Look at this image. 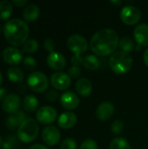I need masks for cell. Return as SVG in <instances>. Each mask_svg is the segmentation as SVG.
<instances>
[{"label": "cell", "mask_w": 148, "mask_h": 149, "mask_svg": "<svg viewBox=\"0 0 148 149\" xmlns=\"http://www.w3.org/2000/svg\"><path fill=\"white\" fill-rule=\"evenodd\" d=\"M118 33L113 29H101L91 38L90 46L97 56L106 57L113 55L119 45Z\"/></svg>", "instance_id": "obj_1"}, {"label": "cell", "mask_w": 148, "mask_h": 149, "mask_svg": "<svg viewBox=\"0 0 148 149\" xmlns=\"http://www.w3.org/2000/svg\"><path fill=\"white\" fill-rule=\"evenodd\" d=\"M3 33L7 42L14 46L23 45L29 35L27 24L20 18H12L3 26Z\"/></svg>", "instance_id": "obj_2"}, {"label": "cell", "mask_w": 148, "mask_h": 149, "mask_svg": "<svg viewBox=\"0 0 148 149\" xmlns=\"http://www.w3.org/2000/svg\"><path fill=\"white\" fill-rule=\"evenodd\" d=\"M133 64L132 56L125 52L117 51L115 52L109 59V65L113 72L118 74H125L128 72Z\"/></svg>", "instance_id": "obj_3"}, {"label": "cell", "mask_w": 148, "mask_h": 149, "mask_svg": "<svg viewBox=\"0 0 148 149\" xmlns=\"http://www.w3.org/2000/svg\"><path fill=\"white\" fill-rule=\"evenodd\" d=\"M38 131L39 127L37 121L31 118H28L18 127L17 136L20 141L30 143L37 138Z\"/></svg>", "instance_id": "obj_4"}, {"label": "cell", "mask_w": 148, "mask_h": 149, "mask_svg": "<svg viewBox=\"0 0 148 149\" xmlns=\"http://www.w3.org/2000/svg\"><path fill=\"white\" fill-rule=\"evenodd\" d=\"M29 88L35 93H43L49 86V79L46 75L41 72H33L27 78Z\"/></svg>", "instance_id": "obj_5"}, {"label": "cell", "mask_w": 148, "mask_h": 149, "mask_svg": "<svg viewBox=\"0 0 148 149\" xmlns=\"http://www.w3.org/2000/svg\"><path fill=\"white\" fill-rule=\"evenodd\" d=\"M67 46L71 52L75 55L81 56L82 53L85 52L88 49L87 40L79 34H73L67 39Z\"/></svg>", "instance_id": "obj_6"}, {"label": "cell", "mask_w": 148, "mask_h": 149, "mask_svg": "<svg viewBox=\"0 0 148 149\" xmlns=\"http://www.w3.org/2000/svg\"><path fill=\"white\" fill-rule=\"evenodd\" d=\"M140 10L133 5H126L123 7L120 11L121 21L127 25H133L137 24L140 21Z\"/></svg>", "instance_id": "obj_7"}, {"label": "cell", "mask_w": 148, "mask_h": 149, "mask_svg": "<svg viewBox=\"0 0 148 149\" xmlns=\"http://www.w3.org/2000/svg\"><path fill=\"white\" fill-rule=\"evenodd\" d=\"M71 77L63 72H57L51 76V86L59 91L66 90L71 86Z\"/></svg>", "instance_id": "obj_8"}, {"label": "cell", "mask_w": 148, "mask_h": 149, "mask_svg": "<svg viewBox=\"0 0 148 149\" xmlns=\"http://www.w3.org/2000/svg\"><path fill=\"white\" fill-rule=\"evenodd\" d=\"M37 120L38 122L48 125L54 122L57 119V111L49 106H44L40 107L36 114Z\"/></svg>", "instance_id": "obj_9"}, {"label": "cell", "mask_w": 148, "mask_h": 149, "mask_svg": "<svg viewBox=\"0 0 148 149\" xmlns=\"http://www.w3.org/2000/svg\"><path fill=\"white\" fill-rule=\"evenodd\" d=\"M60 132L54 126H47L44 128L42 133V139L48 146H55L60 141Z\"/></svg>", "instance_id": "obj_10"}, {"label": "cell", "mask_w": 148, "mask_h": 149, "mask_svg": "<svg viewBox=\"0 0 148 149\" xmlns=\"http://www.w3.org/2000/svg\"><path fill=\"white\" fill-rule=\"evenodd\" d=\"M3 59L5 63L9 65H18L21 63L23 59L22 52L15 47H6L3 51Z\"/></svg>", "instance_id": "obj_11"}, {"label": "cell", "mask_w": 148, "mask_h": 149, "mask_svg": "<svg viewBox=\"0 0 148 149\" xmlns=\"http://www.w3.org/2000/svg\"><path fill=\"white\" fill-rule=\"evenodd\" d=\"M20 103H21V100H20L19 96L17 94L11 93V94L7 95V97L3 100L2 108L7 113L14 114L18 111L20 107Z\"/></svg>", "instance_id": "obj_12"}, {"label": "cell", "mask_w": 148, "mask_h": 149, "mask_svg": "<svg viewBox=\"0 0 148 149\" xmlns=\"http://www.w3.org/2000/svg\"><path fill=\"white\" fill-rule=\"evenodd\" d=\"M60 103L62 107L67 110H74L79 105V99L78 98L77 94L73 92L67 91L61 95Z\"/></svg>", "instance_id": "obj_13"}, {"label": "cell", "mask_w": 148, "mask_h": 149, "mask_svg": "<svg viewBox=\"0 0 148 149\" xmlns=\"http://www.w3.org/2000/svg\"><path fill=\"white\" fill-rule=\"evenodd\" d=\"M66 60L63 54L54 52L48 55L47 57V65L55 71H60L65 66Z\"/></svg>", "instance_id": "obj_14"}, {"label": "cell", "mask_w": 148, "mask_h": 149, "mask_svg": "<svg viewBox=\"0 0 148 149\" xmlns=\"http://www.w3.org/2000/svg\"><path fill=\"white\" fill-rule=\"evenodd\" d=\"M114 113V107L111 102H102L96 110V116L100 120H109Z\"/></svg>", "instance_id": "obj_15"}, {"label": "cell", "mask_w": 148, "mask_h": 149, "mask_svg": "<svg viewBox=\"0 0 148 149\" xmlns=\"http://www.w3.org/2000/svg\"><path fill=\"white\" fill-rule=\"evenodd\" d=\"M133 35L139 45L148 46V24H140L133 31Z\"/></svg>", "instance_id": "obj_16"}, {"label": "cell", "mask_w": 148, "mask_h": 149, "mask_svg": "<svg viewBox=\"0 0 148 149\" xmlns=\"http://www.w3.org/2000/svg\"><path fill=\"white\" fill-rule=\"evenodd\" d=\"M77 123V115L71 111L63 113L58 120V125L64 129H69L75 126Z\"/></svg>", "instance_id": "obj_17"}, {"label": "cell", "mask_w": 148, "mask_h": 149, "mask_svg": "<svg viewBox=\"0 0 148 149\" xmlns=\"http://www.w3.org/2000/svg\"><path fill=\"white\" fill-rule=\"evenodd\" d=\"M76 92L81 97H88L92 91V82L86 78H79L75 85Z\"/></svg>", "instance_id": "obj_18"}, {"label": "cell", "mask_w": 148, "mask_h": 149, "mask_svg": "<svg viewBox=\"0 0 148 149\" xmlns=\"http://www.w3.org/2000/svg\"><path fill=\"white\" fill-rule=\"evenodd\" d=\"M25 120H26L25 113L23 111H17L16 113H14L11 116L7 118L5 124H6V127L8 129L13 131V130L18 128Z\"/></svg>", "instance_id": "obj_19"}, {"label": "cell", "mask_w": 148, "mask_h": 149, "mask_svg": "<svg viewBox=\"0 0 148 149\" xmlns=\"http://www.w3.org/2000/svg\"><path fill=\"white\" fill-rule=\"evenodd\" d=\"M39 14H40L39 7L34 3L28 4L23 11V17L27 22L36 21L38 18Z\"/></svg>", "instance_id": "obj_20"}, {"label": "cell", "mask_w": 148, "mask_h": 149, "mask_svg": "<svg viewBox=\"0 0 148 149\" xmlns=\"http://www.w3.org/2000/svg\"><path fill=\"white\" fill-rule=\"evenodd\" d=\"M38 107V100L34 95H27L23 100V107L28 113H33Z\"/></svg>", "instance_id": "obj_21"}, {"label": "cell", "mask_w": 148, "mask_h": 149, "mask_svg": "<svg viewBox=\"0 0 148 149\" xmlns=\"http://www.w3.org/2000/svg\"><path fill=\"white\" fill-rule=\"evenodd\" d=\"M7 77L11 82H14V83H21L24 79L23 71L17 67L9 68L7 71Z\"/></svg>", "instance_id": "obj_22"}, {"label": "cell", "mask_w": 148, "mask_h": 149, "mask_svg": "<svg viewBox=\"0 0 148 149\" xmlns=\"http://www.w3.org/2000/svg\"><path fill=\"white\" fill-rule=\"evenodd\" d=\"M83 65L92 71H95L99 66V60L95 55H86L83 58Z\"/></svg>", "instance_id": "obj_23"}, {"label": "cell", "mask_w": 148, "mask_h": 149, "mask_svg": "<svg viewBox=\"0 0 148 149\" xmlns=\"http://www.w3.org/2000/svg\"><path fill=\"white\" fill-rule=\"evenodd\" d=\"M12 13L11 3L3 0L0 2V20H7Z\"/></svg>", "instance_id": "obj_24"}, {"label": "cell", "mask_w": 148, "mask_h": 149, "mask_svg": "<svg viewBox=\"0 0 148 149\" xmlns=\"http://www.w3.org/2000/svg\"><path fill=\"white\" fill-rule=\"evenodd\" d=\"M119 46L121 49L120 51L125 52H127V53H129L130 52H132L134 49V44H133V39L131 38L127 37V36L122 37L120 39V41H119Z\"/></svg>", "instance_id": "obj_25"}, {"label": "cell", "mask_w": 148, "mask_h": 149, "mask_svg": "<svg viewBox=\"0 0 148 149\" xmlns=\"http://www.w3.org/2000/svg\"><path fill=\"white\" fill-rule=\"evenodd\" d=\"M110 149H131V147L125 138H116L111 141Z\"/></svg>", "instance_id": "obj_26"}, {"label": "cell", "mask_w": 148, "mask_h": 149, "mask_svg": "<svg viewBox=\"0 0 148 149\" xmlns=\"http://www.w3.org/2000/svg\"><path fill=\"white\" fill-rule=\"evenodd\" d=\"M38 49V43L36 39H27L23 45V52L26 53H34Z\"/></svg>", "instance_id": "obj_27"}, {"label": "cell", "mask_w": 148, "mask_h": 149, "mask_svg": "<svg viewBox=\"0 0 148 149\" xmlns=\"http://www.w3.org/2000/svg\"><path fill=\"white\" fill-rule=\"evenodd\" d=\"M18 138L11 135L7 138V140L1 143L0 149H14L18 146Z\"/></svg>", "instance_id": "obj_28"}, {"label": "cell", "mask_w": 148, "mask_h": 149, "mask_svg": "<svg viewBox=\"0 0 148 149\" xmlns=\"http://www.w3.org/2000/svg\"><path fill=\"white\" fill-rule=\"evenodd\" d=\"M123 129H124V124L121 120H115L113 124H112V127H111V130L112 132L114 134H120L122 132H123Z\"/></svg>", "instance_id": "obj_29"}, {"label": "cell", "mask_w": 148, "mask_h": 149, "mask_svg": "<svg viewBox=\"0 0 148 149\" xmlns=\"http://www.w3.org/2000/svg\"><path fill=\"white\" fill-rule=\"evenodd\" d=\"M24 66L25 69L27 70H34L36 67H37V62L35 60L34 58L32 57H26L24 59Z\"/></svg>", "instance_id": "obj_30"}, {"label": "cell", "mask_w": 148, "mask_h": 149, "mask_svg": "<svg viewBox=\"0 0 148 149\" xmlns=\"http://www.w3.org/2000/svg\"><path fill=\"white\" fill-rule=\"evenodd\" d=\"M80 149H98V144L92 139H87L82 142Z\"/></svg>", "instance_id": "obj_31"}, {"label": "cell", "mask_w": 148, "mask_h": 149, "mask_svg": "<svg viewBox=\"0 0 148 149\" xmlns=\"http://www.w3.org/2000/svg\"><path fill=\"white\" fill-rule=\"evenodd\" d=\"M77 148V143L73 139H65L61 146L60 149H76Z\"/></svg>", "instance_id": "obj_32"}, {"label": "cell", "mask_w": 148, "mask_h": 149, "mask_svg": "<svg viewBox=\"0 0 148 149\" xmlns=\"http://www.w3.org/2000/svg\"><path fill=\"white\" fill-rule=\"evenodd\" d=\"M81 69L79 66H72L68 70V75L72 79H79L81 76Z\"/></svg>", "instance_id": "obj_33"}, {"label": "cell", "mask_w": 148, "mask_h": 149, "mask_svg": "<svg viewBox=\"0 0 148 149\" xmlns=\"http://www.w3.org/2000/svg\"><path fill=\"white\" fill-rule=\"evenodd\" d=\"M44 47L46 51L51 52H54V48H55V42L51 38H46L44 42Z\"/></svg>", "instance_id": "obj_34"}, {"label": "cell", "mask_w": 148, "mask_h": 149, "mask_svg": "<svg viewBox=\"0 0 148 149\" xmlns=\"http://www.w3.org/2000/svg\"><path fill=\"white\" fill-rule=\"evenodd\" d=\"M45 97H46V100L49 101H56L58 97V94L55 90H50L46 93Z\"/></svg>", "instance_id": "obj_35"}, {"label": "cell", "mask_w": 148, "mask_h": 149, "mask_svg": "<svg viewBox=\"0 0 148 149\" xmlns=\"http://www.w3.org/2000/svg\"><path fill=\"white\" fill-rule=\"evenodd\" d=\"M72 63L73 66H79L80 65H83V57L79 55H74L72 58Z\"/></svg>", "instance_id": "obj_36"}, {"label": "cell", "mask_w": 148, "mask_h": 149, "mask_svg": "<svg viewBox=\"0 0 148 149\" xmlns=\"http://www.w3.org/2000/svg\"><path fill=\"white\" fill-rule=\"evenodd\" d=\"M12 3L17 7H23L27 3V0H13Z\"/></svg>", "instance_id": "obj_37"}, {"label": "cell", "mask_w": 148, "mask_h": 149, "mask_svg": "<svg viewBox=\"0 0 148 149\" xmlns=\"http://www.w3.org/2000/svg\"><path fill=\"white\" fill-rule=\"evenodd\" d=\"M7 97V91L4 88H0V100H3Z\"/></svg>", "instance_id": "obj_38"}, {"label": "cell", "mask_w": 148, "mask_h": 149, "mask_svg": "<svg viewBox=\"0 0 148 149\" xmlns=\"http://www.w3.org/2000/svg\"><path fill=\"white\" fill-rule=\"evenodd\" d=\"M29 149H48L45 146L41 145V144H35L31 147H30Z\"/></svg>", "instance_id": "obj_39"}, {"label": "cell", "mask_w": 148, "mask_h": 149, "mask_svg": "<svg viewBox=\"0 0 148 149\" xmlns=\"http://www.w3.org/2000/svg\"><path fill=\"white\" fill-rule=\"evenodd\" d=\"M143 59H144V62H145L146 65L148 67V48L145 51V52L143 54Z\"/></svg>", "instance_id": "obj_40"}, {"label": "cell", "mask_w": 148, "mask_h": 149, "mask_svg": "<svg viewBox=\"0 0 148 149\" xmlns=\"http://www.w3.org/2000/svg\"><path fill=\"white\" fill-rule=\"evenodd\" d=\"M111 3L115 6H120L122 3V1H111Z\"/></svg>", "instance_id": "obj_41"}, {"label": "cell", "mask_w": 148, "mask_h": 149, "mask_svg": "<svg viewBox=\"0 0 148 149\" xmlns=\"http://www.w3.org/2000/svg\"><path fill=\"white\" fill-rule=\"evenodd\" d=\"M2 80H3V78H2V74H1V72H0V86H1V84H2Z\"/></svg>", "instance_id": "obj_42"}, {"label": "cell", "mask_w": 148, "mask_h": 149, "mask_svg": "<svg viewBox=\"0 0 148 149\" xmlns=\"http://www.w3.org/2000/svg\"><path fill=\"white\" fill-rule=\"evenodd\" d=\"M1 143H2V137H1V135H0V145H1Z\"/></svg>", "instance_id": "obj_43"}, {"label": "cell", "mask_w": 148, "mask_h": 149, "mask_svg": "<svg viewBox=\"0 0 148 149\" xmlns=\"http://www.w3.org/2000/svg\"><path fill=\"white\" fill-rule=\"evenodd\" d=\"M2 28H3V27H2V26H1V24H0V32L2 31Z\"/></svg>", "instance_id": "obj_44"}]
</instances>
